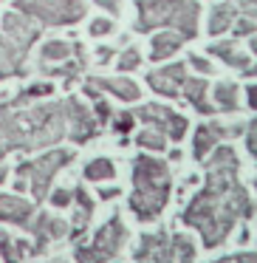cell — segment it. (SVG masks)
Segmentation results:
<instances>
[{
  "instance_id": "30",
  "label": "cell",
  "mask_w": 257,
  "mask_h": 263,
  "mask_svg": "<svg viewBox=\"0 0 257 263\" xmlns=\"http://www.w3.org/2000/svg\"><path fill=\"white\" fill-rule=\"evenodd\" d=\"M139 65H142V51L139 48H122L119 57H116V71H122V74H130V71H136Z\"/></svg>"
},
{
  "instance_id": "45",
  "label": "cell",
  "mask_w": 257,
  "mask_h": 263,
  "mask_svg": "<svg viewBox=\"0 0 257 263\" xmlns=\"http://www.w3.org/2000/svg\"><path fill=\"white\" fill-rule=\"evenodd\" d=\"M51 263H63V260H51Z\"/></svg>"
},
{
  "instance_id": "24",
  "label": "cell",
  "mask_w": 257,
  "mask_h": 263,
  "mask_svg": "<svg viewBox=\"0 0 257 263\" xmlns=\"http://www.w3.org/2000/svg\"><path fill=\"white\" fill-rule=\"evenodd\" d=\"M80 43H68V40H46L40 48V68L46 65H60L65 60H71L76 51H80Z\"/></svg>"
},
{
  "instance_id": "13",
  "label": "cell",
  "mask_w": 257,
  "mask_h": 263,
  "mask_svg": "<svg viewBox=\"0 0 257 263\" xmlns=\"http://www.w3.org/2000/svg\"><path fill=\"white\" fill-rule=\"evenodd\" d=\"M133 263H175L170 246V232L167 229H155L139 238L136 249H133Z\"/></svg>"
},
{
  "instance_id": "15",
  "label": "cell",
  "mask_w": 257,
  "mask_h": 263,
  "mask_svg": "<svg viewBox=\"0 0 257 263\" xmlns=\"http://www.w3.org/2000/svg\"><path fill=\"white\" fill-rule=\"evenodd\" d=\"M71 193H74V201H71L74 215H71V221H68V238H71V243H80V238H85V229H88V223H91V218H93L96 201H93V195L88 193L82 184L74 187Z\"/></svg>"
},
{
  "instance_id": "42",
  "label": "cell",
  "mask_w": 257,
  "mask_h": 263,
  "mask_svg": "<svg viewBox=\"0 0 257 263\" xmlns=\"http://www.w3.org/2000/svg\"><path fill=\"white\" fill-rule=\"evenodd\" d=\"M96 195H99L102 201H113L116 195H122V190H119V187H99Z\"/></svg>"
},
{
  "instance_id": "31",
  "label": "cell",
  "mask_w": 257,
  "mask_h": 263,
  "mask_svg": "<svg viewBox=\"0 0 257 263\" xmlns=\"http://www.w3.org/2000/svg\"><path fill=\"white\" fill-rule=\"evenodd\" d=\"M110 127H113L116 133H119L122 139L127 136V133L136 127V116H133V110H119V114H113L110 116V122H108Z\"/></svg>"
},
{
  "instance_id": "44",
  "label": "cell",
  "mask_w": 257,
  "mask_h": 263,
  "mask_svg": "<svg viewBox=\"0 0 257 263\" xmlns=\"http://www.w3.org/2000/svg\"><path fill=\"white\" fill-rule=\"evenodd\" d=\"M209 263H234V257L226 255V257H221V260H209Z\"/></svg>"
},
{
  "instance_id": "12",
  "label": "cell",
  "mask_w": 257,
  "mask_h": 263,
  "mask_svg": "<svg viewBox=\"0 0 257 263\" xmlns=\"http://www.w3.org/2000/svg\"><path fill=\"white\" fill-rule=\"evenodd\" d=\"M187 77H189L187 63H170V65H161V68H155V71H147L144 82H147V88L153 93H159V97L178 99L181 97V85H184Z\"/></svg>"
},
{
  "instance_id": "22",
  "label": "cell",
  "mask_w": 257,
  "mask_h": 263,
  "mask_svg": "<svg viewBox=\"0 0 257 263\" xmlns=\"http://www.w3.org/2000/svg\"><path fill=\"white\" fill-rule=\"evenodd\" d=\"M238 6L232 0H223V3H215L209 12V20H206V34L209 37H221L232 29V23L238 20Z\"/></svg>"
},
{
  "instance_id": "29",
  "label": "cell",
  "mask_w": 257,
  "mask_h": 263,
  "mask_svg": "<svg viewBox=\"0 0 257 263\" xmlns=\"http://www.w3.org/2000/svg\"><path fill=\"white\" fill-rule=\"evenodd\" d=\"M136 144L144 150V153H164L167 150V136L159 130H153V127H142V130L136 133Z\"/></svg>"
},
{
  "instance_id": "27",
  "label": "cell",
  "mask_w": 257,
  "mask_h": 263,
  "mask_svg": "<svg viewBox=\"0 0 257 263\" xmlns=\"http://www.w3.org/2000/svg\"><path fill=\"white\" fill-rule=\"evenodd\" d=\"M82 178H85V181H93V184L113 181V178H116V164H113L110 159H105V156L91 159V161L85 164V170H82Z\"/></svg>"
},
{
  "instance_id": "33",
  "label": "cell",
  "mask_w": 257,
  "mask_h": 263,
  "mask_svg": "<svg viewBox=\"0 0 257 263\" xmlns=\"http://www.w3.org/2000/svg\"><path fill=\"white\" fill-rule=\"evenodd\" d=\"M232 31H234V37H251L254 34V17L251 14H238V20L232 23Z\"/></svg>"
},
{
  "instance_id": "10",
  "label": "cell",
  "mask_w": 257,
  "mask_h": 263,
  "mask_svg": "<svg viewBox=\"0 0 257 263\" xmlns=\"http://www.w3.org/2000/svg\"><path fill=\"white\" fill-rule=\"evenodd\" d=\"M26 232L34 238L31 246H34V257H37L48 249V243L68 238V218H57V215H51V212L40 210V212H34V218L29 221Z\"/></svg>"
},
{
  "instance_id": "1",
  "label": "cell",
  "mask_w": 257,
  "mask_h": 263,
  "mask_svg": "<svg viewBox=\"0 0 257 263\" xmlns=\"http://www.w3.org/2000/svg\"><path fill=\"white\" fill-rule=\"evenodd\" d=\"M204 187L181 212V221L201 235L204 249L226 243L240 221L254 218V198L240 181V159L232 144H218L204 159Z\"/></svg>"
},
{
  "instance_id": "11",
  "label": "cell",
  "mask_w": 257,
  "mask_h": 263,
  "mask_svg": "<svg viewBox=\"0 0 257 263\" xmlns=\"http://www.w3.org/2000/svg\"><path fill=\"white\" fill-rule=\"evenodd\" d=\"M0 34L6 37V40H12L14 46H20L23 51H31V46H34L43 34V26L12 9V12H6L0 17Z\"/></svg>"
},
{
  "instance_id": "46",
  "label": "cell",
  "mask_w": 257,
  "mask_h": 263,
  "mask_svg": "<svg viewBox=\"0 0 257 263\" xmlns=\"http://www.w3.org/2000/svg\"><path fill=\"white\" fill-rule=\"evenodd\" d=\"M0 164H3V161H0Z\"/></svg>"
},
{
  "instance_id": "20",
  "label": "cell",
  "mask_w": 257,
  "mask_h": 263,
  "mask_svg": "<svg viewBox=\"0 0 257 263\" xmlns=\"http://www.w3.org/2000/svg\"><path fill=\"white\" fill-rule=\"evenodd\" d=\"M198 20H201V3L198 0H184L181 9H178L175 17H172L170 29L187 43V40H195V37H198Z\"/></svg>"
},
{
  "instance_id": "39",
  "label": "cell",
  "mask_w": 257,
  "mask_h": 263,
  "mask_svg": "<svg viewBox=\"0 0 257 263\" xmlns=\"http://www.w3.org/2000/svg\"><path fill=\"white\" fill-rule=\"evenodd\" d=\"M113 57H116V51H113V48H108V46L96 48V63H99V65H108Z\"/></svg>"
},
{
  "instance_id": "26",
  "label": "cell",
  "mask_w": 257,
  "mask_h": 263,
  "mask_svg": "<svg viewBox=\"0 0 257 263\" xmlns=\"http://www.w3.org/2000/svg\"><path fill=\"white\" fill-rule=\"evenodd\" d=\"M54 91H57L54 82H31V85H26L14 99H9V105H12V108H26V105H34V102H40V99L51 97Z\"/></svg>"
},
{
  "instance_id": "3",
  "label": "cell",
  "mask_w": 257,
  "mask_h": 263,
  "mask_svg": "<svg viewBox=\"0 0 257 263\" xmlns=\"http://www.w3.org/2000/svg\"><path fill=\"white\" fill-rule=\"evenodd\" d=\"M76 159L74 150L68 147H48L37 159H29L14 167V193H31L34 204H43L51 193V184L63 167H68Z\"/></svg>"
},
{
  "instance_id": "5",
  "label": "cell",
  "mask_w": 257,
  "mask_h": 263,
  "mask_svg": "<svg viewBox=\"0 0 257 263\" xmlns=\"http://www.w3.org/2000/svg\"><path fill=\"white\" fill-rule=\"evenodd\" d=\"M14 12L31 17L40 26H74L85 20L88 3L85 0H14Z\"/></svg>"
},
{
  "instance_id": "35",
  "label": "cell",
  "mask_w": 257,
  "mask_h": 263,
  "mask_svg": "<svg viewBox=\"0 0 257 263\" xmlns=\"http://www.w3.org/2000/svg\"><path fill=\"white\" fill-rule=\"evenodd\" d=\"M243 142H246V153L254 159V156H257V122H254V119L246 122V127H243Z\"/></svg>"
},
{
  "instance_id": "6",
  "label": "cell",
  "mask_w": 257,
  "mask_h": 263,
  "mask_svg": "<svg viewBox=\"0 0 257 263\" xmlns=\"http://www.w3.org/2000/svg\"><path fill=\"white\" fill-rule=\"evenodd\" d=\"M136 122H142L144 127H153V130L164 133L167 142L172 139V144H178L189 130V119L178 110H172L170 105H161V102H147V105H139L133 110Z\"/></svg>"
},
{
  "instance_id": "4",
  "label": "cell",
  "mask_w": 257,
  "mask_h": 263,
  "mask_svg": "<svg viewBox=\"0 0 257 263\" xmlns=\"http://www.w3.org/2000/svg\"><path fill=\"white\" fill-rule=\"evenodd\" d=\"M127 243V227L119 212L105 221V227L93 235L91 243H74V260L76 263H110L122 255Z\"/></svg>"
},
{
  "instance_id": "28",
  "label": "cell",
  "mask_w": 257,
  "mask_h": 263,
  "mask_svg": "<svg viewBox=\"0 0 257 263\" xmlns=\"http://www.w3.org/2000/svg\"><path fill=\"white\" fill-rule=\"evenodd\" d=\"M170 246H172V255H175V263H195V252H198L195 238L175 232V235H170Z\"/></svg>"
},
{
  "instance_id": "2",
  "label": "cell",
  "mask_w": 257,
  "mask_h": 263,
  "mask_svg": "<svg viewBox=\"0 0 257 263\" xmlns=\"http://www.w3.org/2000/svg\"><path fill=\"white\" fill-rule=\"evenodd\" d=\"M130 181H133V190H130V198H127V210L142 223L155 221L167 210L172 195L170 164L164 159H159L155 153H139L133 159Z\"/></svg>"
},
{
  "instance_id": "14",
  "label": "cell",
  "mask_w": 257,
  "mask_h": 263,
  "mask_svg": "<svg viewBox=\"0 0 257 263\" xmlns=\"http://www.w3.org/2000/svg\"><path fill=\"white\" fill-rule=\"evenodd\" d=\"M209 57H218L221 63H226L229 68L240 71L243 77H254V54L243 46L240 40H218L209 46Z\"/></svg>"
},
{
  "instance_id": "18",
  "label": "cell",
  "mask_w": 257,
  "mask_h": 263,
  "mask_svg": "<svg viewBox=\"0 0 257 263\" xmlns=\"http://www.w3.org/2000/svg\"><path fill=\"white\" fill-rule=\"evenodd\" d=\"M29 51H23L20 46H14L12 40L0 34V82L14 80V77L29 74Z\"/></svg>"
},
{
  "instance_id": "7",
  "label": "cell",
  "mask_w": 257,
  "mask_h": 263,
  "mask_svg": "<svg viewBox=\"0 0 257 263\" xmlns=\"http://www.w3.org/2000/svg\"><path fill=\"white\" fill-rule=\"evenodd\" d=\"M65 139H71L74 144H88L91 139L99 136V122L93 119L91 108L82 102L80 97H65Z\"/></svg>"
},
{
  "instance_id": "40",
  "label": "cell",
  "mask_w": 257,
  "mask_h": 263,
  "mask_svg": "<svg viewBox=\"0 0 257 263\" xmlns=\"http://www.w3.org/2000/svg\"><path fill=\"white\" fill-rule=\"evenodd\" d=\"M234 263H257V255L251 249H243V252H234Z\"/></svg>"
},
{
  "instance_id": "37",
  "label": "cell",
  "mask_w": 257,
  "mask_h": 263,
  "mask_svg": "<svg viewBox=\"0 0 257 263\" xmlns=\"http://www.w3.org/2000/svg\"><path fill=\"white\" fill-rule=\"evenodd\" d=\"M187 68H192V71H198V77H209L212 71V63L206 57H198V54H189V60H187Z\"/></svg>"
},
{
  "instance_id": "32",
  "label": "cell",
  "mask_w": 257,
  "mask_h": 263,
  "mask_svg": "<svg viewBox=\"0 0 257 263\" xmlns=\"http://www.w3.org/2000/svg\"><path fill=\"white\" fill-rule=\"evenodd\" d=\"M91 102H93V108H91L93 119L99 122V127H105L110 122V116H113V108L108 105V99H105V97H96V99H91Z\"/></svg>"
},
{
  "instance_id": "17",
  "label": "cell",
  "mask_w": 257,
  "mask_h": 263,
  "mask_svg": "<svg viewBox=\"0 0 257 263\" xmlns=\"http://www.w3.org/2000/svg\"><path fill=\"white\" fill-rule=\"evenodd\" d=\"M34 212L37 204L23 198L20 193H0V223H14V227L26 229Z\"/></svg>"
},
{
  "instance_id": "9",
  "label": "cell",
  "mask_w": 257,
  "mask_h": 263,
  "mask_svg": "<svg viewBox=\"0 0 257 263\" xmlns=\"http://www.w3.org/2000/svg\"><path fill=\"white\" fill-rule=\"evenodd\" d=\"M243 127L246 125H221V122H201L195 127V136H192V159L195 161H204L218 144H223V139H234V136H243Z\"/></svg>"
},
{
  "instance_id": "8",
  "label": "cell",
  "mask_w": 257,
  "mask_h": 263,
  "mask_svg": "<svg viewBox=\"0 0 257 263\" xmlns=\"http://www.w3.org/2000/svg\"><path fill=\"white\" fill-rule=\"evenodd\" d=\"M181 3L184 0H136V31L150 34L159 29H170Z\"/></svg>"
},
{
  "instance_id": "19",
  "label": "cell",
  "mask_w": 257,
  "mask_h": 263,
  "mask_svg": "<svg viewBox=\"0 0 257 263\" xmlns=\"http://www.w3.org/2000/svg\"><path fill=\"white\" fill-rule=\"evenodd\" d=\"M181 97L187 99V102L192 105L201 116L218 114L215 105L209 102V80H206V77H192V74H189L187 80H184V85H181Z\"/></svg>"
},
{
  "instance_id": "25",
  "label": "cell",
  "mask_w": 257,
  "mask_h": 263,
  "mask_svg": "<svg viewBox=\"0 0 257 263\" xmlns=\"http://www.w3.org/2000/svg\"><path fill=\"white\" fill-rule=\"evenodd\" d=\"M209 97H212V105H215V110H221V114H234V110H240V88L238 82H218L215 88H209Z\"/></svg>"
},
{
  "instance_id": "41",
  "label": "cell",
  "mask_w": 257,
  "mask_h": 263,
  "mask_svg": "<svg viewBox=\"0 0 257 263\" xmlns=\"http://www.w3.org/2000/svg\"><path fill=\"white\" fill-rule=\"evenodd\" d=\"M243 93H246V105H249V110H254V108H257V88H254V85H251V82H249Z\"/></svg>"
},
{
  "instance_id": "21",
  "label": "cell",
  "mask_w": 257,
  "mask_h": 263,
  "mask_svg": "<svg viewBox=\"0 0 257 263\" xmlns=\"http://www.w3.org/2000/svg\"><path fill=\"white\" fill-rule=\"evenodd\" d=\"M184 40L175 34L172 29H159L150 40V63H164V60H172L178 51H181Z\"/></svg>"
},
{
  "instance_id": "43",
  "label": "cell",
  "mask_w": 257,
  "mask_h": 263,
  "mask_svg": "<svg viewBox=\"0 0 257 263\" xmlns=\"http://www.w3.org/2000/svg\"><path fill=\"white\" fill-rule=\"evenodd\" d=\"M232 3L238 6V12L251 14V17H254V0H232Z\"/></svg>"
},
{
  "instance_id": "36",
  "label": "cell",
  "mask_w": 257,
  "mask_h": 263,
  "mask_svg": "<svg viewBox=\"0 0 257 263\" xmlns=\"http://www.w3.org/2000/svg\"><path fill=\"white\" fill-rule=\"evenodd\" d=\"M48 201H51V206L54 210H68L71 206V201H74V193L71 190H54V193H48Z\"/></svg>"
},
{
  "instance_id": "38",
  "label": "cell",
  "mask_w": 257,
  "mask_h": 263,
  "mask_svg": "<svg viewBox=\"0 0 257 263\" xmlns=\"http://www.w3.org/2000/svg\"><path fill=\"white\" fill-rule=\"evenodd\" d=\"M91 3H96L102 12H108V17H119L122 12V0H91Z\"/></svg>"
},
{
  "instance_id": "16",
  "label": "cell",
  "mask_w": 257,
  "mask_h": 263,
  "mask_svg": "<svg viewBox=\"0 0 257 263\" xmlns=\"http://www.w3.org/2000/svg\"><path fill=\"white\" fill-rule=\"evenodd\" d=\"M88 85H93L99 93H110L113 99L119 102H139L142 99V85L136 80H130L127 74H119V77H88Z\"/></svg>"
},
{
  "instance_id": "34",
  "label": "cell",
  "mask_w": 257,
  "mask_h": 263,
  "mask_svg": "<svg viewBox=\"0 0 257 263\" xmlns=\"http://www.w3.org/2000/svg\"><path fill=\"white\" fill-rule=\"evenodd\" d=\"M113 31V17H93L88 26V34L91 37H108Z\"/></svg>"
},
{
  "instance_id": "23",
  "label": "cell",
  "mask_w": 257,
  "mask_h": 263,
  "mask_svg": "<svg viewBox=\"0 0 257 263\" xmlns=\"http://www.w3.org/2000/svg\"><path fill=\"white\" fill-rule=\"evenodd\" d=\"M0 257L3 263H26L34 257V246L26 238H12L9 232H0Z\"/></svg>"
}]
</instances>
